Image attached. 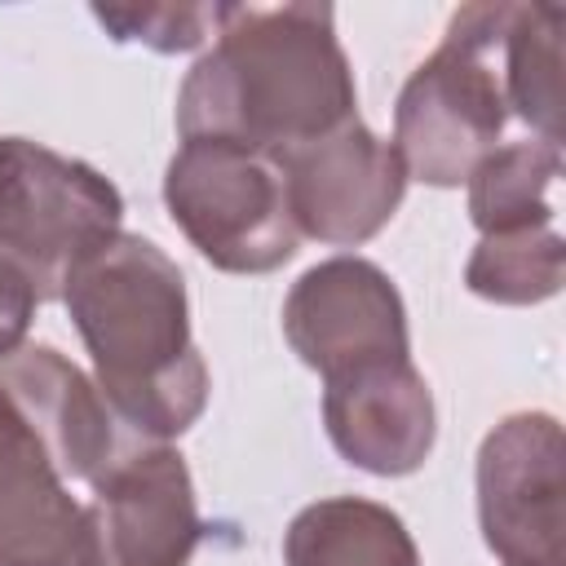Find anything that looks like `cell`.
Wrapping results in <instances>:
<instances>
[{
    "label": "cell",
    "mask_w": 566,
    "mask_h": 566,
    "mask_svg": "<svg viewBox=\"0 0 566 566\" xmlns=\"http://www.w3.org/2000/svg\"><path fill=\"white\" fill-rule=\"evenodd\" d=\"M226 4H93V18L124 44L190 53L217 35Z\"/></svg>",
    "instance_id": "obj_17"
},
{
    "label": "cell",
    "mask_w": 566,
    "mask_h": 566,
    "mask_svg": "<svg viewBox=\"0 0 566 566\" xmlns=\"http://www.w3.org/2000/svg\"><path fill=\"white\" fill-rule=\"evenodd\" d=\"M354 102V71L327 4H226L212 49L177 93V128L279 164L358 119Z\"/></svg>",
    "instance_id": "obj_1"
},
{
    "label": "cell",
    "mask_w": 566,
    "mask_h": 566,
    "mask_svg": "<svg viewBox=\"0 0 566 566\" xmlns=\"http://www.w3.org/2000/svg\"><path fill=\"white\" fill-rule=\"evenodd\" d=\"M88 486L75 566H186L195 557L203 522L190 469L168 442L133 438Z\"/></svg>",
    "instance_id": "obj_6"
},
{
    "label": "cell",
    "mask_w": 566,
    "mask_h": 566,
    "mask_svg": "<svg viewBox=\"0 0 566 566\" xmlns=\"http://www.w3.org/2000/svg\"><path fill=\"white\" fill-rule=\"evenodd\" d=\"M93 385L115 420L146 442L186 433L208 402V367L190 340L181 270L142 234H115L62 287Z\"/></svg>",
    "instance_id": "obj_2"
},
{
    "label": "cell",
    "mask_w": 566,
    "mask_h": 566,
    "mask_svg": "<svg viewBox=\"0 0 566 566\" xmlns=\"http://www.w3.org/2000/svg\"><path fill=\"white\" fill-rule=\"evenodd\" d=\"M478 522L500 566L566 562V442L553 416L522 411L482 438Z\"/></svg>",
    "instance_id": "obj_7"
},
{
    "label": "cell",
    "mask_w": 566,
    "mask_h": 566,
    "mask_svg": "<svg viewBox=\"0 0 566 566\" xmlns=\"http://www.w3.org/2000/svg\"><path fill=\"white\" fill-rule=\"evenodd\" d=\"M80 504L44 438L0 389V566H75Z\"/></svg>",
    "instance_id": "obj_12"
},
{
    "label": "cell",
    "mask_w": 566,
    "mask_h": 566,
    "mask_svg": "<svg viewBox=\"0 0 566 566\" xmlns=\"http://www.w3.org/2000/svg\"><path fill=\"white\" fill-rule=\"evenodd\" d=\"M164 203L199 256L226 274H270L296 256L301 230L287 208L283 168L261 150L181 137L164 172Z\"/></svg>",
    "instance_id": "obj_5"
},
{
    "label": "cell",
    "mask_w": 566,
    "mask_h": 566,
    "mask_svg": "<svg viewBox=\"0 0 566 566\" xmlns=\"http://www.w3.org/2000/svg\"><path fill=\"white\" fill-rule=\"evenodd\" d=\"M283 336L323 380L380 358H411L402 296L363 256H332L305 270L283 301Z\"/></svg>",
    "instance_id": "obj_8"
},
{
    "label": "cell",
    "mask_w": 566,
    "mask_h": 566,
    "mask_svg": "<svg viewBox=\"0 0 566 566\" xmlns=\"http://www.w3.org/2000/svg\"><path fill=\"white\" fill-rule=\"evenodd\" d=\"M0 389L35 424L66 482H93L133 442L97 385L53 345H22L0 358Z\"/></svg>",
    "instance_id": "obj_11"
},
{
    "label": "cell",
    "mask_w": 566,
    "mask_h": 566,
    "mask_svg": "<svg viewBox=\"0 0 566 566\" xmlns=\"http://www.w3.org/2000/svg\"><path fill=\"white\" fill-rule=\"evenodd\" d=\"M562 4H509V22L500 35V80L504 102L522 124L539 133V142L562 146Z\"/></svg>",
    "instance_id": "obj_14"
},
{
    "label": "cell",
    "mask_w": 566,
    "mask_h": 566,
    "mask_svg": "<svg viewBox=\"0 0 566 566\" xmlns=\"http://www.w3.org/2000/svg\"><path fill=\"white\" fill-rule=\"evenodd\" d=\"M279 168L296 230L332 248L367 243L407 190V168L394 142H380L363 119L283 155Z\"/></svg>",
    "instance_id": "obj_9"
},
{
    "label": "cell",
    "mask_w": 566,
    "mask_h": 566,
    "mask_svg": "<svg viewBox=\"0 0 566 566\" xmlns=\"http://www.w3.org/2000/svg\"><path fill=\"white\" fill-rule=\"evenodd\" d=\"M124 199L93 164L31 137H0V256L40 301H62L66 279L119 234Z\"/></svg>",
    "instance_id": "obj_4"
},
{
    "label": "cell",
    "mask_w": 566,
    "mask_h": 566,
    "mask_svg": "<svg viewBox=\"0 0 566 566\" xmlns=\"http://www.w3.org/2000/svg\"><path fill=\"white\" fill-rule=\"evenodd\" d=\"M562 172V146L553 142H513L495 146L469 172V217L482 234L553 226V186Z\"/></svg>",
    "instance_id": "obj_15"
},
{
    "label": "cell",
    "mask_w": 566,
    "mask_h": 566,
    "mask_svg": "<svg viewBox=\"0 0 566 566\" xmlns=\"http://www.w3.org/2000/svg\"><path fill=\"white\" fill-rule=\"evenodd\" d=\"M287 566H420L402 517L363 495H332L301 509L283 535Z\"/></svg>",
    "instance_id": "obj_13"
},
{
    "label": "cell",
    "mask_w": 566,
    "mask_h": 566,
    "mask_svg": "<svg viewBox=\"0 0 566 566\" xmlns=\"http://www.w3.org/2000/svg\"><path fill=\"white\" fill-rule=\"evenodd\" d=\"M509 4H460L442 44L411 71L394 111V150L407 177L460 186L495 150L509 119L500 35Z\"/></svg>",
    "instance_id": "obj_3"
},
{
    "label": "cell",
    "mask_w": 566,
    "mask_h": 566,
    "mask_svg": "<svg viewBox=\"0 0 566 566\" xmlns=\"http://www.w3.org/2000/svg\"><path fill=\"white\" fill-rule=\"evenodd\" d=\"M35 305H40V296H35L31 279L13 261L0 256V358H9L13 349H22L27 327L35 318Z\"/></svg>",
    "instance_id": "obj_18"
},
{
    "label": "cell",
    "mask_w": 566,
    "mask_h": 566,
    "mask_svg": "<svg viewBox=\"0 0 566 566\" xmlns=\"http://www.w3.org/2000/svg\"><path fill=\"white\" fill-rule=\"evenodd\" d=\"M566 274V248L553 226L535 230H509V234H482L478 252L469 256L464 283L500 305H531L557 296Z\"/></svg>",
    "instance_id": "obj_16"
},
{
    "label": "cell",
    "mask_w": 566,
    "mask_h": 566,
    "mask_svg": "<svg viewBox=\"0 0 566 566\" xmlns=\"http://www.w3.org/2000/svg\"><path fill=\"white\" fill-rule=\"evenodd\" d=\"M323 385V424L349 464L376 478H402L429 460L433 398L411 358H380Z\"/></svg>",
    "instance_id": "obj_10"
}]
</instances>
